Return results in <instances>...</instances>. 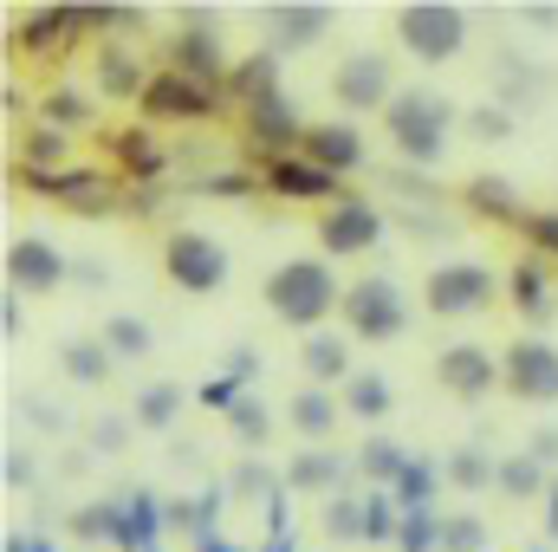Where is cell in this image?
I'll return each instance as SVG.
<instances>
[{
  "mask_svg": "<svg viewBox=\"0 0 558 552\" xmlns=\"http://www.w3.org/2000/svg\"><path fill=\"white\" fill-rule=\"evenodd\" d=\"M72 533H78V540H111V533H118V501L72 507Z\"/></svg>",
  "mask_w": 558,
  "mask_h": 552,
  "instance_id": "cell-43",
  "label": "cell"
},
{
  "mask_svg": "<svg viewBox=\"0 0 558 552\" xmlns=\"http://www.w3.org/2000/svg\"><path fill=\"white\" fill-rule=\"evenodd\" d=\"M260 514H267V540H279V533H292V501H286V494H274V501H267Z\"/></svg>",
  "mask_w": 558,
  "mask_h": 552,
  "instance_id": "cell-53",
  "label": "cell"
},
{
  "mask_svg": "<svg viewBox=\"0 0 558 552\" xmlns=\"http://www.w3.org/2000/svg\"><path fill=\"white\" fill-rule=\"evenodd\" d=\"M195 552H247V547H234L228 533H208V540H195Z\"/></svg>",
  "mask_w": 558,
  "mask_h": 552,
  "instance_id": "cell-59",
  "label": "cell"
},
{
  "mask_svg": "<svg viewBox=\"0 0 558 552\" xmlns=\"http://www.w3.org/2000/svg\"><path fill=\"white\" fill-rule=\"evenodd\" d=\"M143 85H149V72H143L124 46H105V52H98V92H111V98H143Z\"/></svg>",
  "mask_w": 558,
  "mask_h": 552,
  "instance_id": "cell-33",
  "label": "cell"
},
{
  "mask_svg": "<svg viewBox=\"0 0 558 552\" xmlns=\"http://www.w3.org/2000/svg\"><path fill=\"white\" fill-rule=\"evenodd\" d=\"M137 105H143V118H149V124H202V118H215V111H221V92L162 65V72H149V85H143Z\"/></svg>",
  "mask_w": 558,
  "mask_h": 552,
  "instance_id": "cell-10",
  "label": "cell"
},
{
  "mask_svg": "<svg viewBox=\"0 0 558 552\" xmlns=\"http://www.w3.org/2000/svg\"><path fill=\"white\" fill-rule=\"evenodd\" d=\"M7 552H59L46 533H7Z\"/></svg>",
  "mask_w": 558,
  "mask_h": 552,
  "instance_id": "cell-56",
  "label": "cell"
},
{
  "mask_svg": "<svg viewBox=\"0 0 558 552\" xmlns=\"http://www.w3.org/2000/svg\"><path fill=\"white\" fill-rule=\"evenodd\" d=\"M331 7L325 0H279L267 7V52H305V46H318L325 33H331Z\"/></svg>",
  "mask_w": 558,
  "mask_h": 552,
  "instance_id": "cell-15",
  "label": "cell"
},
{
  "mask_svg": "<svg viewBox=\"0 0 558 552\" xmlns=\"http://www.w3.org/2000/svg\"><path fill=\"white\" fill-rule=\"evenodd\" d=\"M454 124H461V111H454V98L435 92V85H403V92L384 105V137H390V149H397L410 169H435V163L448 156Z\"/></svg>",
  "mask_w": 558,
  "mask_h": 552,
  "instance_id": "cell-2",
  "label": "cell"
},
{
  "mask_svg": "<svg viewBox=\"0 0 558 552\" xmlns=\"http://www.w3.org/2000/svg\"><path fill=\"white\" fill-rule=\"evenodd\" d=\"M500 286L507 279L494 274L487 261H435L428 279H422V305L435 319H474V312H487L500 299Z\"/></svg>",
  "mask_w": 558,
  "mask_h": 552,
  "instance_id": "cell-6",
  "label": "cell"
},
{
  "mask_svg": "<svg viewBox=\"0 0 558 552\" xmlns=\"http://www.w3.org/2000/svg\"><path fill=\"white\" fill-rule=\"evenodd\" d=\"M7 488H33V455L7 448Z\"/></svg>",
  "mask_w": 558,
  "mask_h": 552,
  "instance_id": "cell-54",
  "label": "cell"
},
{
  "mask_svg": "<svg viewBox=\"0 0 558 552\" xmlns=\"http://www.w3.org/2000/svg\"><path fill=\"white\" fill-rule=\"evenodd\" d=\"M494 488H500L507 501H546L553 475H546V461H533L526 448H513V455H500V475H494Z\"/></svg>",
  "mask_w": 558,
  "mask_h": 552,
  "instance_id": "cell-30",
  "label": "cell"
},
{
  "mask_svg": "<svg viewBox=\"0 0 558 552\" xmlns=\"http://www.w3.org/2000/svg\"><path fill=\"white\" fill-rule=\"evenodd\" d=\"M260 299H267V312H274L279 325H292V332L312 338L344 305V286H338V267L325 254H292V261H279L274 274H267Z\"/></svg>",
  "mask_w": 558,
  "mask_h": 552,
  "instance_id": "cell-1",
  "label": "cell"
},
{
  "mask_svg": "<svg viewBox=\"0 0 558 552\" xmlns=\"http://www.w3.org/2000/svg\"><path fill=\"white\" fill-rule=\"evenodd\" d=\"M260 182L247 176V169H215V176H202V195H215V202H241V195H254Z\"/></svg>",
  "mask_w": 558,
  "mask_h": 552,
  "instance_id": "cell-46",
  "label": "cell"
},
{
  "mask_svg": "<svg viewBox=\"0 0 558 552\" xmlns=\"http://www.w3.org/2000/svg\"><path fill=\"white\" fill-rule=\"evenodd\" d=\"M299 371H305V384H318V391H344V384L357 377L351 345H344L338 332H312V338L299 345Z\"/></svg>",
  "mask_w": 558,
  "mask_h": 552,
  "instance_id": "cell-21",
  "label": "cell"
},
{
  "mask_svg": "<svg viewBox=\"0 0 558 552\" xmlns=\"http://www.w3.org/2000/svg\"><path fill=\"white\" fill-rule=\"evenodd\" d=\"M390 33H397V46H403L416 65H448V59H461V46H468V13H461L454 0H403V7L390 13Z\"/></svg>",
  "mask_w": 558,
  "mask_h": 552,
  "instance_id": "cell-3",
  "label": "cell"
},
{
  "mask_svg": "<svg viewBox=\"0 0 558 552\" xmlns=\"http://www.w3.org/2000/svg\"><path fill=\"white\" fill-rule=\"evenodd\" d=\"M546 540H558V475H553V488H546Z\"/></svg>",
  "mask_w": 558,
  "mask_h": 552,
  "instance_id": "cell-58",
  "label": "cell"
},
{
  "mask_svg": "<svg viewBox=\"0 0 558 552\" xmlns=\"http://www.w3.org/2000/svg\"><path fill=\"white\" fill-rule=\"evenodd\" d=\"M162 274H169V286H182L189 299H208V292L228 286L234 261H228V248H221L208 228H175V235L162 241Z\"/></svg>",
  "mask_w": 558,
  "mask_h": 552,
  "instance_id": "cell-7",
  "label": "cell"
},
{
  "mask_svg": "<svg viewBox=\"0 0 558 552\" xmlns=\"http://www.w3.org/2000/svg\"><path fill=\"white\" fill-rule=\"evenodd\" d=\"M221 377L254 384V377H260V351H247V345H241V351H228V358H221Z\"/></svg>",
  "mask_w": 558,
  "mask_h": 552,
  "instance_id": "cell-50",
  "label": "cell"
},
{
  "mask_svg": "<svg viewBox=\"0 0 558 552\" xmlns=\"http://www.w3.org/2000/svg\"><path fill=\"white\" fill-rule=\"evenodd\" d=\"M169 72H182V79H202V85H228V59H221V33H215V20L202 13V7H182V20H175V33H169Z\"/></svg>",
  "mask_w": 558,
  "mask_h": 552,
  "instance_id": "cell-9",
  "label": "cell"
},
{
  "mask_svg": "<svg viewBox=\"0 0 558 552\" xmlns=\"http://www.w3.org/2000/svg\"><path fill=\"white\" fill-rule=\"evenodd\" d=\"M260 189L279 195V202H325V208H331V202H344V195H338V176H331V169H318L312 156H274V163H267V176H260Z\"/></svg>",
  "mask_w": 558,
  "mask_h": 552,
  "instance_id": "cell-16",
  "label": "cell"
},
{
  "mask_svg": "<svg viewBox=\"0 0 558 552\" xmlns=\"http://www.w3.org/2000/svg\"><path fill=\"white\" fill-rule=\"evenodd\" d=\"M520 228H526V241H533L546 261H558V208H539V215H526Z\"/></svg>",
  "mask_w": 558,
  "mask_h": 552,
  "instance_id": "cell-49",
  "label": "cell"
},
{
  "mask_svg": "<svg viewBox=\"0 0 558 552\" xmlns=\"http://www.w3.org/2000/svg\"><path fill=\"white\" fill-rule=\"evenodd\" d=\"M221 92H228V98H241V105H260V98L286 92V85H279V52L234 59V72H228V85H221Z\"/></svg>",
  "mask_w": 558,
  "mask_h": 552,
  "instance_id": "cell-28",
  "label": "cell"
},
{
  "mask_svg": "<svg viewBox=\"0 0 558 552\" xmlns=\"http://www.w3.org/2000/svg\"><path fill=\"white\" fill-rule=\"evenodd\" d=\"M507 292H513V312H520L526 325H546V319H553V305H558L553 274L539 267V254H526V261L507 274Z\"/></svg>",
  "mask_w": 558,
  "mask_h": 552,
  "instance_id": "cell-22",
  "label": "cell"
},
{
  "mask_svg": "<svg viewBox=\"0 0 558 552\" xmlns=\"http://www.w3.org/2000/svg\"><path fill=\"white\" fill-rule=\"evenodd\" d=\"M149 552H162V547H149Z\"/></svg>",
  "mask_w": 558,
  "mask_h": 552,
  "instance_id": "cell-61",
  "label": "cell"
},
{
  "mask_svg": "<svg viewBox=\"0 0 558 552\" xmlns=\"http://www.w3.org/2000/svg\"><path fill=\"white\" fill-rule=\"evenodd\" d=\"M72 279V261L52 248V235H13L7 241V286L26 299H46Z\"/></svg>",
  "mask_w": 558,
  "mask_h": 552,
  "instance_id": "cell-13",
  "label": "cell"
},
{
  "mask_svg": "<svg viewBox=\"0 0 558 552\" xmlns=\"http://www.w3.org/2000/svg\"><path fill=\"white\" fill-rule=\"evenodd\" d=\"M46 124L52 131H72V124H92V105L78 92H46Z\"/></svg>",
  "mask_w": 558,
  "mask_h": 552,
  "instance_id": "cell-45",
  "label": "cell"
},
{
  "mask_svg": "<svg viewBox=\"0 0 558 552\" xmlns=\"http://www.w3.org/2000/svg\"><path fill=\"white\" fill-rule=\"evenodd\" d=\"M221 507H228V481H208V488L195 494V540H208V533H215Z\"/></svg>",
  "mask_w": 558,
  "mask_h": 552,
  "instance_id": "cell-47",
  "label": "cell"
},
{
  "mask_svg": "<svg viewBox=\"0 0 558 552\" xmlns=\"http://www.w3.org/2000/svg\"><path fill=\"white\" fill-rule=\"evenodd\" d=\"M0 332H7V338L20 332V292H7V305H0Z\"/></svg>",
  "mask_w": 558,
  "mask_h": 552,
  "instance_id": "cell-57",
  "label": "cell"
},
{
  "mask_svg": "<svg viewBox=\"0 0 558 552\" xmlns=\"http://www.w3.org/2000/svg\"><path fill=\"white\" fill-rule=\"evenodd\" d=\"M520 20H526V26H539V33H553L558 7H553V0H533V7H520Z\"/></svg>",
  "mask_w": 558,
  "mask_h": 552,
  "instance_id": "cell-55",
  "label": "cell"
},
{
  "mask_svg": "<svg viewBox=\"0 0 558 552\" xmlns=\"http://www.w3.org/2000/svg\"><path fill=\"white\" fill-rule=\"evenodd\" d=\"M182 404H189V391L182 384H169V377H156V384H143L137 397H131V416H137V429H175V416H182Z\"/></svg>",
  "mask_w": 558,
  "mask_h": 552,
  "instance_id": "cell-31",
  "label": "cell"
},
{
  "mask_svg": "<svg viewBox=\"0 0 558 552\" xmlns=\"http://www.w3.org/2000/svg\"><path fill=\"white\" fill-rule=\"evenodd\" d=\"M468 208L487 215V221H520V202H513V182L507 176H474L468 182Z\"/></svg>",
  "mask_w": 558,
  "mask_h": 552,
  "instance_id": "cell-35",
  "label": "cell"
},
{
  "mask_svg": "<svg viewBox=\"0 0 558 552\" xmlns=\"http://www.w3.org/2000/svg\"><path fill=\"white\" fill-rule=\"evenodd\" d=\"M403 85H397V59L384 52V46H364V52H344L338 65H331V98H338V111L357 124V118H384V105L397 98Z\"/></svg>",
  "mask_w": 558,
  "mask_h": 552,
  "instance_id": "cell-5",
  "label": "cell"
},
{
  "mask_svg": "<svg viewBox=\"0 0 558 552\" xmlns=\"http://www.w3.org/2000/svg\"><path fill=\"white\" fill-rule=\"evenodd\" d=\"M338 404H344V416H357V422H384V416L397 410V384H390L384 371H357V377L338 391Z\"/></svg>",
  "mask_w": 558,
  "mask_h": 552,
  "instance_id": "cell-26",
  "label": "cell"
},
{
  "mask_svg": "<svg viewBox=\"0 0 558 552\" xmlns=\"http://www.w3.org/2000/svg\"><path fill=\"white\" fill-rule=\"evenodd\" d=\"M241 397H247V384H234V377H208V384L195 391V404H202V410H215V416H228Z\"/></svg>",
  "mask_w": 558,
  "mask_h": 552,
  "instance_id": "cell-48",
  "label": "cell"
},
{
  "mask_svg": "<svg viewBox=\"0 0 558 552\" xmlns=\"http://www.w3.org/2000/svg\"><path fill=\"white\" fill-rule=\"evenodd\" d=\"M461 124H468V131H474L481 143H500V137H513V111H507V105H474V111H468Z\"/></svg>",
  "mask_w": 558,
  "mask_h": 552,
  "instance_id": "cell-44",
  "label": "cell"
},
{
  "mask_svg": "<svg viewBox=\"0 0 558 552\" xmlns=\"http://www.w3.org/2000/svg\"><path fill=\"white\" fill-rule=\"evenodd\" d=\"M20 182H26L33 195H46V202L78 208V215H105V208H118V189H111V176H105V169H52V176L20 169Z\"/></svg>",
  "mask_w": 558,
  "mask_h": 552,
  "instance_id": "cell-14",
  "label": "cell"
},
{
  "mask_svg": "<svg viewBox=\"0 0 558 552\" xmlns=\"http://www.w3.org/2000/svg\"><path fill=\"white\" fill-rule=\"evenodd\" d=\"M105 345H111V358H143L149 351V325L137 312H111L105 319Z\"/></svg>",
  "mask_w": 558,
  "mask_h": 552,
  "instance_id": "cell-40",
  "label": "cell"
},
{
  "mask_svg": "<svg viewBox=\"0 0 558 552\" xmlns=\"http://www.w3.org/2000/svg\"><path fill=\"white\" fill-rule=\"evenodd\" d=\"M384 241V208L364 202V195H344L318 215V248L325 261H351V254H371Z\"/></svg>",
  "mask_w": 558,
  "mask_h": 552,
  "instance_id": "cell-11",
  "label": "cell"
},
{
  "mask_svg": "<svg viewBox=\"0 0 558 552\" xmlns=\"http://www.w3.org/2000/svg\"><path fill=\"white\" fill-rule=\"evenodd\" d=\"M162 501L149 494V488H131V494H118V533H111V547L118 552H149L162 540Z\"/></svg>",
  "mask_w": 558,
  "mask_h": 552,
  "instance_id": "cell-20",
  "label": "cell"
},
{
  "mask_svg": "<svg viewBox=\"0 0 558 552\" xmlns=\"http://www.w3.org/2000/svg\"><path fill=\"white\" fill-rule=\"evenodd\" d=\"M435 488H441V461L416 455V461L403 468V481L390 488V501H397V514H403V520H410V514H435Z\"/></svg>",
  "mask_w": 558,
  "mask_h": 552,
  "instance_id": "cell-32",
  "label": "cell"
},
{
  "mask_svg": "<svg viewBox=\"0 0 558 552\" xmlns=\"http://www.w3.org/2000/svg\"><path fill=\"white\" fill-rule=\"evenodd\" d=\"M338 319H344V332H351V338H364V345H390V338H403V332H410L416 305H410V292H403L390 274H364V279H351V286H344Z\"/></svg>",
  "mask_w": 558,
  "mask_h": 552,
  "instance_id": "cell-4",
  "label": "cell"
},
{
  "mask_svg": "<svg viewBox=\"0 0 558 552\" xmlns=\"http://www.w3.org/2000/svg\"><path fill=\"white\" fill-rule=\"evenodd\" d=\"M397 533H403V514H397L390 488H371V494H364V540L384 547V540H397Z\"/></svg>",
  "mask_w": 558,
  "mask_h": 552,
  "instance_id": "cell-39",
  "label": "cell"
},
{
  "mask_svg": "<svg viewBox=\"0 0 558 552\" xmlns=\"http://www.w3.org/2000/svg\"><path fill=\"white\" fill-rule=\"evenodd\" d=\"M357 461H344L338 448H299L292 461H286V494H344V475H351Z\"/></svg>",
  "mask_w": 558,
  "mask_h": 552,
  "instance_id": "cell-19",
  "label": "cell"
},
{
  "mask_svg": "<svg viewBox=\"0 0 558 552\" xmlns=\"http://www.w3.org/2000/svg\"><path fill=\"white\" fill-rule=\"evenodd\" d=\"M228 429H234V442H241V448H260V442L274 435V410H267V404L247 391V397L228 410Z\"/></svg>",
  "mask_w": 558,
  "mask_h": 552,
  "instance_id": "cell-38",
  "label": "cell"
},
{
  "mask_svg": "<svg viewBox=\"0 0 558 552\" xmlns=\"http://www.w3.org/2000/svg\"><path fill=\"white\" fill-rule=\"evenodd\" d=\"M533 552H546V547H533Z\"/></svg>",
  "mask_w": 558,
  "mask_h": 552,
  "instance_id": "cell-62",
  "label": "cell"
},
{
  "mask_svg": "<svg viewBox=\"0 0 558 552\" xmlns=\"http://www.w3.org/2000/svg\"><path fill=\"white\" fill-rule=\"evenodd\" d=\"M260 552H299V540H292V533H279V540H267Z\"/></svg>",
  "mask_w": 558,
  "mask_h": 552,
  "instance_id": "cell-60",
  "label": "cell"
},
{
  "mask_svg": "<svg viewBox=\"0 0 558 552\" xmlns=\"http://www.w3.org/2000/svg\"><path fill=\"white\" fill-rule=\"evenodd\" d=\"M228 494H241V501H274L286 494V468H267L260 455H247V461H234V475H228Z\"/></svg>",
  "mask_w": 558,
  "mask_h": 552,
  "instance_id": "cell-34",
  "label": "cell"
},
{
  "mask_svg": "<svg viewBox=\"0 0 558 552\" xmlns=\"http://www.w3.org/2000/svg\"><path fill=\"white\" fill-rule=\"evenodd\" d=\"M435 384H441L448 397H461V404H481V397H494V384H507V377H500V358H494L481 338H454V345L435 351Z\"/></svg>",
  "mask_w": 558,
  "mask_h": 552,
  "instance_id": "cell-12",
  "label": "cell"
},
{
  "mask_svg": "<svg viewBox=\"0 0 558 552\" xmlns=\"http://www.w3.org/2000/svg\"><path fill=\"white\" fill-rule=\"evenodd\" d=\"M500 391L513 397V404H558V345L553 338H539V332H526V338H513L507 351H500Z\"/></svg>",
  "mask_w": 558,
  "mask_h": 552,
  "instance_id": "cell-8",
  "label": "cell"
},
{
  "mask_svg": "<svg viewBox=\"0 0 558 552\" xmlns=\"http://www.w3.org/2000/svg\"><path fill=\"white\" fill-rule=\"evenodd\" d=\"M494 475H500V455H487V448H474V442H461V448L441 455V481H448L454 494H487Z\"/></svg>",
  "mask_w": 558,
  "mask_h": 552,
  "instance_id": "cell-25",
  "label": "cell"
},
{
  "mask_svg": "<svg viewBox=\"0 0 558 552\" xmlns=\"http://www.w3.org/2000/svg\"><path fill=\"white\" fill-rule=\"evenodd\" d=\"M305 118H299V105L286 98V92H274V98H260V105H247V137L267 149V163L274 156H299V143H305Z\"/></svg>",
  "mask_w": 558,
  "mask_h": 552,
  "instance_id": "cell-17",
  "label": "cell"
},
{
  "mask_svg": "<svg viewBox=\"0 0 558 552\" xmlns=\"http://www.w3.org/2000/svg\"><path fill=\"white\" fill-rule=\"evenodd\" d=\"M441 552H487V520L481 514H441Z\"/></svg>",
  "mask_w": 558,
  "mask_h": 552,
  "instance_id": "cell-42",
  "label": "cell"
},
{
  "mask_svg": "<svg viewBox=\"0 0 558 552\" xmlns=\"http://www.w3.org/2000/svg\"><path fill=\"white\" fill-rule=\"evenodd\" d=\"M131 422H137V416H105V422L92 429V442H98V448H118V442L131 435Z\"/></svg>",
  "mask_w": 558,
  "mask_h": 552,
  "instance_id": "cell-51",
  "label": "cell"
},
{
  "mask_svg": "<svg viewBox=\"0 0 558 552\" xmlns=\"http://www.w3.org/2000/svg\"><path fill=\"white\" fill-rule=\"evenodd\" d=\"M20 169H39V176H52V169H72V163H65V131L39 124V131L26 137V163H20Z\"/></svg>",
  "mask_w": 558,
  "mask_h": 552,
  "instance_id": "cell-41",
  "label": "cell"
},
{
  "mask_svg": "<svg viewBox=\"0 0 558 552\" xmlns=\"http://www.w3.org/2000/svg\"><path fill=\"white\" fill-rule=\"evenodd\" d=\"M410 461H416V455H410L403 442H390V435H371V442H357V475H364L371 488H397Z\"/></svg>",
  "mask_w": 558,
  "mask_h": 552,
  "instance_id": "cell-29",
  "label": "cell"
},
{
  "mask_svg": "<svg viewBox=\"0 0 558 552\" xmlns=\"http://www.w3.org/2000/svg\"><path fill=\"white\" fill-rule=\"evenodd\" d=\"M299 156H312L318 169H331L338 182L351 176V169H364V131L351 124V118H331V124H312L305 143H299Z\"/></svg>",
  "mask_w": 558,
  "mask_h": 552,
  "instance_id": "cell-18",
  "label": "cell"
},
{
  "mask_svg": "<svg viewBox=\"0 0 558 552\" xmlns=\"http://www.w3.org/2000/svg\"><path fill=\"white\" fill-rule=\"evenodd\" d=\"M111 364H118V358H111L105 338H65V345H59V371H65L72 384H85V391H98V384L111 377Z\"/></svg>",
  "mask_w": 558,
  "mask_h": 552,
  "instance_id": "cell-27",
  "label": "cell"
},
{
  "mask_svg": "<svg viewBox=\"0 0 558 552\" xmlns=\"http://www.w3.org/2000/svg\"><path fill=\"white\" fill-rule=\"evenodd\" d=\"M78 26H85L78 7H33V13L13 26V46H26V52H59Z\"/></svg>",
  "mask_w": 558,
  "mask_h": 552,
  "instance_id": "cell-24",
  "label": "cell"
},
{
  "mask_svg": "<svg viewBox=\"0 0 558 552\" xmlns=\"http://www.w3.org/2000/svg\"><path fill=\"white\" fill-rule=\"evenodd\" d=\"M111 149H118V163H124L137 182H149V176L162 169V149H156L149 131H111Z\"/></svg>",
  "mask_w": 558,
  "mask_h": 552,
  "instance_id": "cell-37",
  "label": "cell"
},
{
  "mask_svg": "<svg viewBox=\"0 0 558 552\" xmlns=\"http://www.w3.org/2000/svg\"><path fill=\"white\" fill-rule=\"evenodd\" d=\"M338 391H318V384H305V391H292L286 397V422H292V435H305V442H325L331 429H338Z\"/></svg>",
  "mask_w": 558,
  "mask_h": 552,
  "instance_id": "cell-23",
  "label": "cell"
},
{
  "mask_svg": "<svg viewBox=\"0 0 558 552\" xmlns=\"http://www.w3.org/2000/svg\"><path fill=\"white\" fill-rule=\"evenodd\" d=\"M318 527H325L331 540L357 547V540H364V494H331V501H325V514H318Z\"/></svg>",
  "mask_w": 558,
  "mask_h": 552,
  "instance_id": "cell-36",
  "label": "cell"
},
{
  "mask_svg": "<svg viewBox=\"0 0 558 552\" xmlns=\"http://www.w3.org/2000/svg\"><path fill=\"white\" fill-rule=\"evenodd\" d=\"M526 455L546 461V468H558V429H533V435H526Z\"/></svg>",
  "mask_w": 558,
  "mask_h": 552,
  "instance_id": "cell-52",
  "label": "cell"
}]
</instances>
